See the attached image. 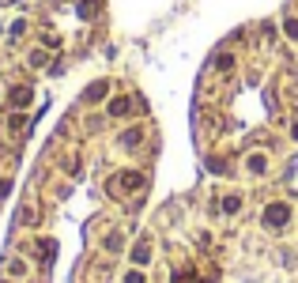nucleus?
<instances>
[{
  "mask_svg": "<svg viewBox=\"0 0 298 283\" xmlns=\"http://www.w3.org/2000/svg\"><path fill=\"white\" fill-rule=\"evenodd\" d=\"M291 219V208L283 204V200H276V204L264 208V227H283Z\"/></svg>",
  "mask_w": 298,
  "mask_h": 283,
  "instance_id": "f257e3e1",
  "label": "nucleus"
},
{
  "mask_svg": "<svg viewBox=\"0 0 298 283\" xmlns=\"http://www.w3.org/2000/svg\"><path fill=\"white\" fill-rule=\"evenodd\" d=\"M136 189H144V174H136V170L121 174V178L113 181V193H136Z\"/></svg>",
  "mask_w": 298,
  "mask_h": 283,
  "instance_id": "f03ea898",
  "label": "nucleus"
},
{
  "mask_svg": "<svg viewBox=\"0 0 298 283\" xmlns=\"http://www.w3.org/2000/svg\"><path fill=\"white\" fill-rule=\"evenodd\" d=\"M106 91H110V83H106V79H98V83H91V87L83 91V98H87V102H102Z\"/></svg>",
  "mask_w": 298,
  "mask_h": 283,
  "instance_id": "7ed1b4c3",
  "label": "nucleus"
},
{
  "mask_svg": "<svg viewBox=\"0 0 298 283\" xmlns=\"http://www.w3.org/2000/svg\"><path fill=\"white\" fill-rule=\"evenodd\" d=\"M128 110H132L128 98H113V102H110V117H128Z\"/></svg>",
  "mask_w": 298,
  "mask_h": 283,
  "instance_id": "20e7f679",
  "label": "nucleus"
},
{
  "mask_svg": "<svg viewBox=\"0 0 298 283\" xmlns=\"http://www.w3.org/2000/svg\"><path fill=\"white\" fill-rule=\"evenodd\" d=\"M30 98H34V91H30V87H15V91H11V106H26Z\"/></svg>",
  "mask_w": 298,
  "mask_h": 283,
  "instance_id": "39448f33",
  "label": "nucleus"
},
{
  "mask_svg": "<svg viewBox=\"0 0 298 283\" xmlns=\"http://www.w3.org/2000/svg\"><path fill=\"white\" fill-rule=\"evenodd\" d=\"M249 170H253V174H264V170H268V159H264V155H249Z\"/></svg>",
  "mask_w": 298,
  "mask_h": 283,
  "instance_id": "423d86ee",
  "label": "nucleus"
},
{
  "mask_svg": "<svg viewBox=\"0 0 298 283\" xmlns=\"http://www.w3.org/2000/svg\"><path fill=\"white\" fill-rule=\"evenodd\" d=\"M140 136H144L140 129H128V132H121V147H136V144H140Z\"/></svg>",
  "mask_w": 298,
  "mask_h": 283,
  "instance_id": "0eeeda50",
  "label": "nucleus"
},
{
  "mask_svg": "<svg viewBox=\"0 0 298 283\" xmlns=\"http://www.w3.org/2000/svg\"><path fill=\"white\" fill-rule=\"evenodd\" d=\"M238 208H242V197H227V200H223V212H227V215H234Z\"/></svg>",
  "mask_w": 298,
  "mask_h": 283,
  "instance_id": "6e6552de",
  "label": "nucleus"
},
{
  "mask_svg": "<svg viewBox=\"0 0 298 283\" xmlns=\"http://www.w3.org/2000/svg\"><path fill=\"white\" fill-rule=\"evenodd\" d=\"M132 257H136V265H147V257H151V249H147V246H136V253H132Z\"/></svg>",
  "mask_w": 298,
  "mask_h": 283,
  "instance_id": "1a4fd4ad",
  "label": "nucleus"
},
{
  "mask_svg": "<svg viewBox=\"0 0 298 283\" xmlns=\"http://www.w3.org/2000/svg\"><path fill=\"white\" fill-rule=\"evenodd\" d=\"M42 64H45V53L34 49V53H30V68H42Z\"/></svg>",
  "mask_w": 298,
  "mask_h": 283,
  "instance_id": "9d476101",
  "label": "nucleus"
},
{
  "mask_svg": "<svg viewBox=\"0 0 298 283\" xmlns=\"http://www.w3.org/2000/svg\"><path fill=\"white\" fill-rule=\"evenodd\" d=\"M230 64H234V57H230V53H223V57H219V60H215V68H219V72H227V68H230Z\"/></svg>",
  "mask_w": 298,
  "mask_h": 283,
  "instance_id": "9b49d317",
  "label": "nucleus"
},
{
  "mask_svg": "<svg viewBox=\"0 0 298 283\" xmlns=\"http://www.w3.org/2000/svg\"><path fill=\"white\" fill-rule=\"evenodd\" d=\"M283 30H287V38H298V19H287V23H283Z\"/></svg>",
  "mask_w": 298,
  "mask_h": 283,
  "instance_id": "f8f14e48",
  "label": "nucleus"
},
{
  "mask_svg": "<svg viewBox=\"0 0 298 283\" xmlns=\"http://www.w3.org/2000/svg\"><path fill=\"white\" fill-rule=\"evenodd\" d=\"M125 283H144V276H140V272H128V276H125Z\"/></svg>",
  "mask_w": 298,
  "mask_h": 283,
  "instance_id": "ddd939ff",
  "label": "nucleus"
},
{
  "mask_svg": "<svg viewBox=\"0 0 298 283\" xmlns=\"http://www.w3.org/2000/svg\"><path fill=\"white\" fill-rule=\"evenodd\" d=\"M11 193V181H0V197H8Z\"/></svg>",
  "mask_w": 298,
  "mask_h": 283,
  "instance_id": "4468645a",
  "label": "nucleus"
}]
</instances>
